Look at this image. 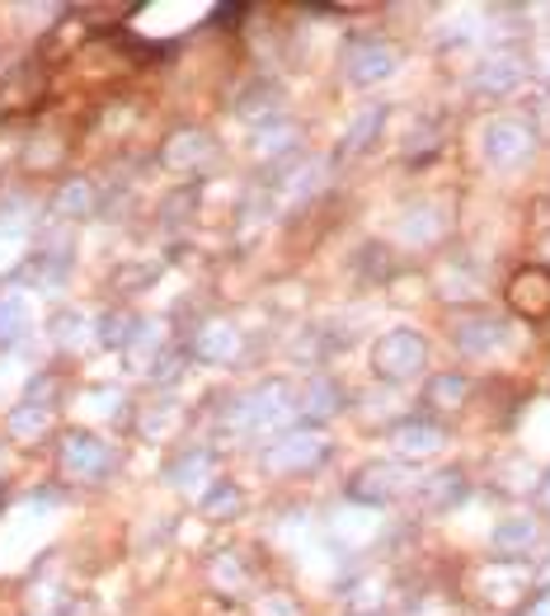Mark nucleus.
<instances>
[{"label":"nucleus","instance_id":"nucleus-12","mask_svg":"<svg viewBox=\"0 0 550 616\" xmlns=\"http://www.w3.org/2000/svg\"><path fill=\"white\" fill-rule=\"evenodd\" d=\"M301 128L292 118H269V122H259V128H250V155L259 165H278V161H288V155H296L301 147Z\"/></svg>","mask_w":550,"mask_h":616},{"label":"nucleus","instance_id":"nucleus-17","mask_svg":"<svg viewBox=\"0 0 550 616\" xmlns=\"http://www.w3.org/2000/svg\"><path fill=\"white\" fill-rule=\"evenodd\" d=\"M240 354V334L230 321H203L198 329L188 334V358H203V363H230Z\"/></svg>","mask_w":550,"mask_h":616},{"label":"nucleus","instance_id":"nucleus-11","mask_svg":"<svg viewBox=\"0 0 550 616\" xmlns=\"http://www.w3.org/2000/svg\"><path fill=\"white\" fill-rule=\"evenodd\" d=\"M296 414L306 419V429L325 424V419H334V414H344V386L334 381L330 372H311L306 381L296 386Z\"/></svg>","mask_w":550,"mask_h":616},{"label":"nucleus","instance_id":"nucleus-10","mask_svg":"<svg viewBox=\"0 0 550 616\" xmlns=\"http://www.w3.org/2000/svg\"><path fill=\"white\" fill-rule=\"evenodd\" d=\"M161 161L174 174H198L203 165L217 161V142H212V132H203V128H180V132L165 137Z\"/></svg>","mask_w":550,"mask_h":616},{"label":"nucleus","instance_id":"nucleus-35","mask_svg":"<svg viewBox=\"0 0 550 616\" xmlns=\"http://www.w3.org/2000/svg\"><path fill=\"white\" fill-rule=\"evenodd\" d=\"M541 76H546V80H550V52H546V72H541Z\"/></svg>","mask_w":550,"mask_h":616},{"label":"nucleus","instance_id":"nucleus-18","mask_svg":"<svg viewBox=\"0 0 550 616\" xmlns=\"http://www.w3.org/2000/svg\"><path fill=\"white\" fill-rule=\"evenodd\" d=\"M508 306L527 315V321H541L550 311V269H518L508 283Z\"/></svg>","mask_w":550,"mask_h":616},{"label":"nucleus","instance_id":"nucleus-9","mask_svg":"<svg viewBox=\"0 0 550 616\" xmlns=\"http://www.w3.org/2000/svg\"><path fill=\"white\" fill-rule=\"evenodd\" d=\"M452 344L466 358H489L508 344V321H499V315H489V311H471L452 325Z\"/></svg>","mask_w":550,"mask_h":616},{"label":"nucleus","instance_id":"nucleus-25","mask_svg":"<svg viewBox=\"0 0 550 616\" xmlns=\"http://www.w3.org/2000/svg\"><path fill=\"white\" fill-rule=\"evenodd\" d=\"M236 551H226V555H217L212 560V584H217L226 597H240L245 588H250V579H255V570L250 565H236Z\"/></svg>","mask_w":550,"mask_h":616},{"label":"nucleus","instance_id":"nucleus-4","mask_svg":"<svg viewBox=\"0 0 550 616\" xmlns=\"http://www.w3.org/2000/svg\"><path fill=\"white\" fill-rule=\"evenodd\" d=\"M321 462H330V437L321 429H288L263 452V466L273 475H306Z\"/></svg>","mask_w":550,"mask_h":616},{"label":"nucleus","instance_id":"nucleus-29","mask_svg":"<svg viewBox=\"0 0 550 616\" xmlns=\"http://www.w3.org/2000/svg\"><path fill=\"white\" fill-rule=\"evenodd\" d=\"M438 296H442V302H475V296H481V278H475V273H456V269H442L438 273Z\"/></svg>","mask_w":550,"mask_h":616},{"label":"nucleus","instance_id":"nucleus-27","mask_svg":"<svg viewBox=\"0 0 550 616\" xmlns=\"http://www.w3.org/2000/svg\"><path fill=\"white\" fill-rule=\"evenodd\" d=\"M52 339H57L62 348H80L85 339H95V321H85L80 311H62V315H52Z\"/></svg>","mask_w":550,"mask_h":616},{"label":"nucleus","instance_id":"nucleus-16","mask_svg":"<svg viewBox=\"0 0 550 616\" xmlns=\"http://www.w3.org/2000/svg\"><path fill=\"white\" fill-rule=\"evenodd\" d=\"M537 545H541L537 514H508L494 527V555H504V560H527Z\"/></svg>","mask_w":550,"mask_h":616},{"label":"nucleus","instance_id":"nucleus-33","mask_svg":"<svg viewBox=\"0 0 550 616\" xmlns=\"http://www.w3.org/2000/svg\"><path fill=\"white\" fill-rule=\"evenodd\" d=\"M188 207H193V188H184L180 198H165V207H161V221H165V226H184Z\"/></svg>","mask_w":550,"mask_h":616},{"label":"nucleus","instance_id":"nucleus-7","mask_svg":"<svg viewBox=\"0 0 550 616\" xmlns=\"http://www.w3.org/2000/svg\"><path fill=\"white\" fill-rule=\"evenodd\" d=\"M396 72H400V52L381 39H358V43L344 47V76H348V85H358V90L381 85Z\"/></svg>","mask_w":550,"mask_h":616},{"label":"nucleus","instance_id":"nucleus-24","mask_svg":"<svg viewBox=\"0 0 550 616\" xmlns=\"http://www.w3.org/2000/svg\"><path fill=\"white\" fill-rule=\"evenodd\" d=\"M137 329H141V315H132V311H104L95 321V344L99 348H122V354H128V344L137 339Z\"/></svg>","mask_w":550,"mask_h":616},{"label":"nucleus","instance_id":"nucleus-20","mask_svg":"<svg viewBox=\"0 0 550 616\" xmlns=\"http://www.w3.org/2000/svg\"><path fill=\"white\" fill-rule=\"evenodd\" d=\"M471 391H475V381L466 372H438L429 386H423V404H429V410H442V414H461Z\"/></svg>","mask_w":550,"mask_h":616},{"label":"nucleus","instance_id":"nucleus-15","mask_svg":"<svg viewBox=\"0 0 550 616\" xmlns=\"http://www.w3.org/2000/svg\"><path fill=\"white\" fill-rule=\"evenodd\" d=\"M52 217L57 221H90L95 213H104V193H99V184L95 180H66V184H57V193H52Z\"/></svg>","mask_w":550,"mask_h":616},{"label":"nucleus","instance_id":"nucleus-28","mask_svg":"<svg viewBox=\"0 0 550 616\" xmlns=\"http://www.w3.org/2000/svg\"><path fill=\"white\" fill-rule=\"evenodd\" d=\"M29 334V311L20 296H0V348H10V344H20Z\"/></svg>","mask_w":550,"mask_h":616},{"label":"nucleus","instance_id":"nucleus-30","mask_svg":"<svg viewBox=\"0 0 550 616\" xmlns=\"http://www.w3.org/2000/svg\"><path fill=\"white\" fill-rule=\"evenodd\" d=\"M24 400H33V404H47V410H57V400H62V381H57V377H47V372H39V377L29 381Z\"/></svg>","mask_w":550,"mask_h":616},{"label":"nucleus","instance_id":"nucleus-37","mask_svg":"<svg viewBox=\"0 0 550 616\" xmlns=\"http://www.w3.org/2000/svg\"><path fill=\"white\" fill-rule=\"evenodd\" d=\"M546 504H550V480H546Z\"/></svg>","mask_w":550,"mask_h":616},{"label":"nucleus","instance_id":"nucleus-19","mask_svg":"<svg viewBox=\"0 0 550 616\" xmlns=\"http://www.w3.org/2000/svg\"><path fill=\"white\" fill-rule=\"evenodd\" d=\"M466 495H471V485H466V471L461 466L438 471V475H429V480L419 485V504L429 508V514H447V508H456Z\"/></svg>","mask_w":550,"mask_h":616},{"label":"nucleus","instance_id":"nucleus-32","mask_svg":"<svg viewBox=\"0 0 550 616\" xmlns=\"http://www.w3.org/2000/svg\"><path fill=\"white\" fill-rule=\"evenodd\" d=\"M386 255H390L386 245H363V250H358V273L386 278V273H390V259H386Z\"/></svg>","mask_w":550,"mask_h":616},{"label":"nucleus","instance_id":"nucleus-26","mask_svg":"<svg viewBox=\"0 0 550 616\" xmlns=\"http://www.w3.org/2000/svg\"><path fill=\"white\" fill-rule=\"evenodd\" d=\"M240 504H245V495H240V485H236V480H212V489L203 495V518H212V522L236 518V514H240Z\"/></svg>","mask_w":550,"mask_h":616},{"label":"nucleus","instance_id":"nucleus-31","mask_svg":"<svg viewBox=\"0 0 550 616\" xmlns=\"http://www.w3.org/2000/svg\"><path fill=\"white\" fill-rule=\"evenodd\" d=\"M438 142H442V122H423V128L414 132V142H410V151H405V155H410V161H423V155H433L438 151Z\"/></svg>","mask_w":550,"mask_h":616},{"label":"nucleus","instance_id":"nucleus-34","mask_svg":"<svg viewBox=\"0 0 550 616\" xmlns=\"http://www.w3.org/2000/svg\"><path fill=\"white\" fill-rule=\"evenodd\" d=\"M531 616H550V593L541 597V603H537V612H531Z\"/></svg>","mask_w":550,"mask_h":616},{"label":"nucleus","instance_id":"nucleus-3","mask_svg":"<svg viewBox=\"0 0 550 616\" xmlns=\"http://www.w3.org/2000/svg\"><path fill=\"white\" fill-rule=\"evenodd\" d=\"M240 437L245 433H273L288 429V419L296 414V386L288 381H259L250 396H240Z\"/></svg>","mask_w":550,"mask_h":616},{"label":"nucleus","instance_id":"nucleus-2","mask_svg":"<svg viewBox=\"0 0 550 616\" xmlns=\"http://www.w3.org/2000/svg\"><path fill=\"white\" fill-rule=\"evenodd\" d=\"M423 367H429V344H423V334L410 329V325H396L386 329L377 344H371V372L381 381L400 386V381H414Z\"/></svg>","mask_w":550,"mask_h":616},{"label":"nucleus","instance_id":"nucleus-6","mask_svg":"<svg viewBox=\"0 0 550 616\" xmlns=\"http://www.w3.org/2000/svg\"><path fill=\"white\" fill-rule=\"evenodd\" d=\"M410 485H414V475L405 462H363L348 480V499L381 508V504H396L400 495H410Z\"/></svg>","mask_w":550,"mask_h":616},{"label":"nucleus","instance_id":"nucleus-1","mask_svg":"<svg viewBox=\"0 0 550 616\" xmlns=\"http://www.w3.org/2000/svg\"><path fill=\"white\" fill-rule=\"evenodd\" d=\"M57 466L71 485H104L118 471V447L90 429H66L57 443Z\"/></svg>","mask_w":550,"mask_h":616},{"label":"nucleus","instance_id":"nucleus-36","mask_svg":"<svg viewBox=\"0 0 550 616\" xmlns=\"http://www.w3.org/2000/svg\"><path fill=\"white\" fill-rule=\"evenodd\" d=\"M546 263H550V236H546Z\"/></svg>","mask_w":550,"mask_h":616},{"label":"nucleus","instance_id":"nucleus-23","mask_svg":"<svg viewBox=\"0 0 550 616\" xmlns=\"http://www.w3.org/2000/svg\"><path fill=\"white\" fill-rule=\"evenodd\" d=\"M381 128H386V104H367V109L348 122L344 142H339V155H363L381 142Z\"/></svg>","mask_w":550,"mask_h":616},{"label":"nucleus","instance_id":"nucleus-14","mask_svg":"<svg viewBox=\"0 0 550 616\" xmlns=\"http://www.w3.org/2000/svg\"><path fill=\"white\" fill-rule=\"evenodd\" d=\"M66 278H71V255H62V250H39V255H29L20 269L10 273V283L33 288V292H57V288H66Z\"/></svg>","mask_w":550,"mask_h":616},{"label":"nucleus","instance_id":"nucleus-13","mask_svg":"<svg viewBox=\"0 0 550 616\" xmlns=\"http://www.w3.org/2000/svg\"><path fill=\"white\" fill-rule=\"evenodd\" d=\"M442 443H447V433H442V424H433V419H400V424L390 429V447H396L400 462H423V456L442 452Z\"/></svg>","mask_w":550,"mask_h":616},{"label":"nucleus","instance_id":"nucleus-22","mask_svg":"<svg viewBox=\"0 0 550 616\" xmlns=\"http://www.w3.org/2000/svg\"><path fill=\"white\" fill-rule=\"evenodd\" d=\"M165 485H174V489L212 485V452H207V447H184V452H174L170 466H165Z\"/></svg>","mask_w":550,"mask_h":616},{"label":"nucleus","instance_id":"nucleus-5","mask_svg":"<svg viewBox=\"0 0 550 616\" xmlns=\"http://www.w3.org/2000/svg\"><path fill=\"white\" fill-rule=\"evenodd\" d=\"M537 151V132L522 118H489L481 132V155L494 170H522Z\"/></svg>","mask_w":550,"mask_h":616},{"label":"nucleus","instance_id":"nucleus-8","mask_svg":"<svg viewBox=\"0 0 550 616\" xmlns=\"http://www.w3.org/2000/svg\"><path fill=\"white\" fill-rule=\"evenodd\" d=\"M522 76H527V57H522V52L499 47V52H489L485 62H475L471 90H475V95H485V99H504V95L518 90Z\"/></svg>","mask_w":550,"mask_h":616},{"label":"nucleus","instance_id":"nucleus-21","mask_svg":"<svg viewBox=\"0 0 550 616\" xmlns=\"http://www.w3.org/2000/svg\"><path fill=\"white\" fill-rule=\"evenodd\" d=\"M52 414L57 410H47V404H33V400H20L14 410L6 414V433H10V443H24V447H33L39 437H47V429H52Z\"/></svg>","mask_w":550,"mask_h":616}]
</instances>
